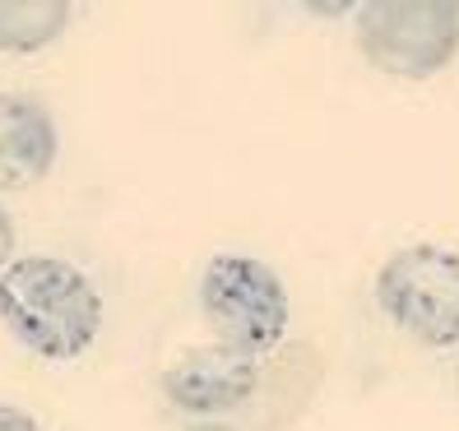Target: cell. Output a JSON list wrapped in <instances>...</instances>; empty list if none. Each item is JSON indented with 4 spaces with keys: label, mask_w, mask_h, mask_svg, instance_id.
I'll use <instances>...</instances> for the list:
<instances>
[{
    "label": "cell",
    "mask_w": 459,
    "mask_h": 431,
    "mask_svg": "<svg viewBox=\"0 0 459 431\" xmlns=\"http://www.w3.org/2000/svg\"><path fill=\"white\" fill-rule=\"evenodd\" d=\"M186 431H237V427H223V422H204V427H186Z\"/></svg>",
    "instance_id": "10"
},
{
    "label": "cell",
    "mask_w": 459,
    "mask_h": 431,
    "mask_svg": "<svg viewBox=\"0 0 459 431\" xmlns=\"http://www.w3.org/2000/svg\"><path fill=\"white\" fill-rule=\"evenodd\" d=\"M376 302L394 325L427 343H459V255L446 246H403L376 274Z\"/></svg>",
    "instance_id": "4"
},
{
    "label": "cell",
    "mask_w": 459,
    "mask_h": 431,
    "mask_svg": "<svg viewBox=\"0 0 459 431\" xmlns=\"http://www.w3.org/2000/svg\"><path fill=\"white\" fill-rule=\"evenodd\" d=\"M455 385H459V371H455Z\"/></svg>",
    "instance_id": "11"
},
{
    "label": "cell",
    "mask_w": 459,
    "mask_h": 431,
    "mask_svg": "<svg viewBox=\"0 0 459 431\" xmlns=\"http://www.w3.org/2000/svg\"><path fill=\"white\" fill-rule=\"evenodd\" d=\"M10 246H14V223H10V213L0 209V274H5V264H10Z\"/></svg>",
    "instance_id": "9"
},
{
    "label": "cell",
    "mask_w": 459,
    "mask_h": 431,
    "mask_svg": "<svg viewBox=\"0 0 459 431\" xmlns=\"http://www.w3.org/2000/svg\"><path fill=\"white\" fill-rule=\"evenodd\" d=\"M65 0H0V51L10 56H29L56 42L70 23Z\"/></svg>",
    "instance_id": "7"
},
{
    "label": "cell",
    "mask_w": 459,
    "mask_h": 431,
    "mask_svg": "<svg viewBox=\"0 0 459 431\" xmlns=\"http://www.w3.org/2000/svg\"><path fill=\"white\" fill-rule=\"evenodd\" d=\"M0 431H42V427L14 403H0Z\"/></svg>",
    "instance_id": "8"
},
{
    "label": "cell",
    "mask_w": 459,
    "mask_h": 431,
    "mask_svg": "<svg viewBox=\"0 0 459 431\" xmlns=\"http://www.w3.org/2000/svg\"><path fill=\"white\" fill-rule=\"evenodd\" d=\"M260 358L237 353L228 343L209 348H186L177 362L163 371V394L181 413H232L241 403H251L260 390Z\"/></svg>",
    "instance_id": "5"
},
{
    "label": "cell",
    "mask_w": 459,
    "mask_h": 431,
    "mask_svg": "<svg viewBox=\"0 0 459 431\" xmlns=\"http://www.w3.org/2000/svg\"><path fill=\"white\" fill-rule=\"evenodd\" d=\"M200 311L219 343L260 358L283 343L288 288L255 255H213L200 279Z\"/></svg>",
    "instance_id": "2"
},
{
    "label": "cell",
    "mask_w": 459,
    "mask_h": 431,
    "mask_svg": "<svg viewBox=\"0 0 459 431\" xmlns=\"http://www.w3.org/2000/svg\"><path fill=\"white\" fill-rule=\"evenodd\" d=\"M0 320L47 362H70L102 330V292L61 255H23L0 274Z\"/></svg>",
    "instance_id": "1"
},
{
    "label": "cell",
    "mask_w": 459,
    "mask_h": 431,
    "mask_svg": "<svg viewBox=\"0 0 459 431\" xmlns=\"http://www.w3.org/2000/svg\"><path fill=\"white\" fill-rule=\"evenodd\" d=\"M358 51L394 79H427L459 51V0H367Z\"/></svg>",
    "instance_id": "3"
},
{
    "label": "cell",
    "mask_w": 459,
    "mask_h": 431,
    "mask_svg": "<svg viewBox=\"0 0 459 431\" xmlns=\"http://www.w3.org/2000/svg\"><path fill=\"white\" fill-rule=\"evenodd\" d=\"M56 163V121L29 93H0V191H29Z\"/></svg>",
    "instance_id": "6"
}]
</instances>
